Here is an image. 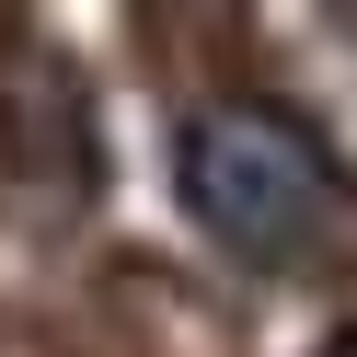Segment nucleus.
Wrapping results in <instances>:
<instances>
[{
  "mask_svg": "<svg viewBox=\"0 0 357 357\" xmlns=\"http://www.w3.org/2000/svg\"><path fill=\"white\" fill-rule=\"evenodd\" d=\"M185 208L254 265H300L346 231V185H334L323 139L277 104H208L185 127Z\"/></svg>",
  "mask_w": 357,
  "mask_h": 357,
  "instance_id": "obj_1",
  "label": "nucleus"
},
{
  "mask_svg": "<svg viewBox=\"0 0 357 357\" xmlns=\"http://www.w3.org/2000/svg\"><path fill=\"white\" fill-rule=\"evenodd\" d=\"M346 357H357V346H346Z\"/></svg>",
  "mask_w": 357,
  "mask_h": 357,
  "instance_id": "obj_2",
  "label": "nucleus"
}]
</instances>
